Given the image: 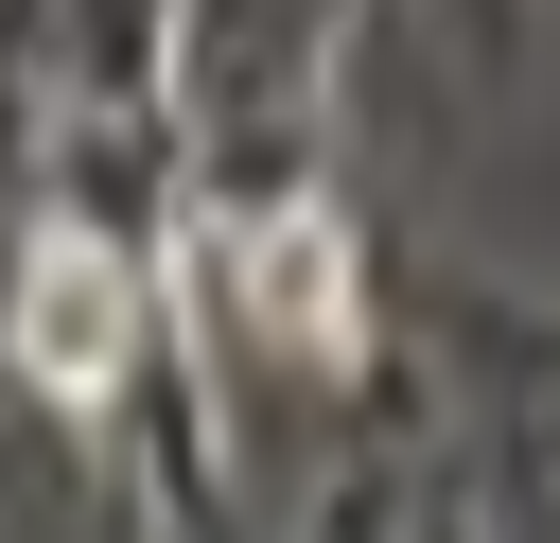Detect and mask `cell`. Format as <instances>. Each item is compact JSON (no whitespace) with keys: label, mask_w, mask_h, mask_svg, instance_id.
<instances>
[{"label":"cell","mask_w":560,"mask_h":543,"mask_svg":"<svg viewBox=\"0 0 560 543\" xmlns=\"http://www.w3.org/2000/svg\"><path fill=\"white\" fill-rule=\"evenodd\" d=\"M18 333H35V368H52V385H105V368H122V280H105L88 245H52V263H35V298H18Z\"/></svg>","instance_id":"1"},{"label":"cell","mask_w":560,"mask_h":543,"mask_svg":"<svg viewBox=\"0 0 560 543\" xmlns=\"http://www.w3.org/2000/svg\"><path fill=\"white\" fill-rule=\"evenodd\" d=\"M262 315H280V333H350V280H332V228H315V210L262 245Z\"/></svg>","instance_id":"2"}]
</instances>
